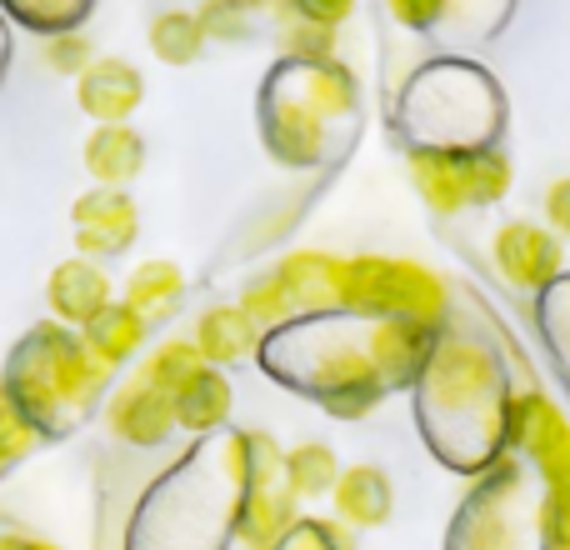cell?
Wrapping results in <instances>:
<instances>
[{
	"mask_svg": "<svg viewBox=\"0 0 570 550\" xmlns=\"http://www.w3.org/2000/svg\"><path fill=\"white\" fill-rule=\"evenodd\" d=\"M535 521H541V536L551 550H570V495H546L541 511H535Z\"/></svg>",
	"mask_w": 570,
	"mask_h": 550,
	"instance_id": "4dcf8cb0",
	"label": "cell"
},
{
	"mask_svg": "<svg viewBox=\"0 0 570 550\" xmlns=\"http://www.w3.org/2000/svg\"><path fill=\"white\" fill-rule=\"evenodd\" d=\"M341 311L361 321H421L441 331L451 315V285L405 256H345Z\"/></svg>",
	"mask_w": 570,
	"mask_h": 550,
	"instance_id": "7a4b0ae2",
	"label": "cell"
},
{
	"mask_svg": "<svg viewBox=\"0 0 570 550\" xmlns=\"http://www.w3.org/2000/svg\"><path fill=\"white\" fill-rule=\"evenodd\" d=\"M276 281L291 295L295 315H331V311H341L345 256H331V251H291L276 266Z\"/></svg>",
	"mask_w": 570,
	"mask_h": 550,
	"instance_id": "8fae6325",
	"label": "cell"
},
{
	"mask_svg": "<svg viewBox=\"0 0 570 550\" xmlns=\"http://www.w3.org/2000/svg\"><path fill=\"white\" fill-rule=\"evenodd\" d=\"M146 335H150L146 315L130 311L126 301H110L106 311H100L96 321L80 331V341H86V351L96 355L106 371H116V365H130L140 351H146Z\"/></svg>",
	"mask_w": 570,
	"mask_h": 550,
	"instance_id": "e0dca14e",
	"label": "cell"
},
{
	"mask_svg": "<svg viewBox=\"0 0 570 550\" xmlns=\"http://www.w3.org/2000/svg\"><path fill=\"white\" fill-rule=\"evenodd\" d=\"M385 6L405 30H435L445 20V10H451V0H385Z\"/></svg>",
	"mask_w": 570,
	"mask_h": 550,
	"instance_id": "1f68e13d",
	"label": "cell"
},
{
	"mask_svg": "<svg viewBox=\"0 0 570 550\" xmlns=\"http://www.w3.org/2000/svg\"><path fill=\"white\" fill-rule=\"evenodd\" d=\"M335 501V515L355 531H371V526H385L391 521V505H395V491H391V475L375 471V465H345L341 481L331 491Z\"/></svg>",
	"mask_w": 570,
	"mask_h": 550,
	"instance_id": "2e32d148",
	"label": "cell"
},
{
	"mask_svg": "<svg viewBox=\"0 0 570 550\" xmlns=\"http://www.w3.org/2000/svg\"><path fill=\"white\" fill-rule=\"evenodd\" d=\"M80 160H86L90 180L96 186H116L126 190L130 180L146 170V140H140V130L130 126H96L86 136V150H80Z\"/></svg>",
	"mask_w": 570,
	"mask_h": 550,
	"instance_id": "4fadbf2b",
	"label": "cell"
},
{
	"mask_svg": "<svg viewBox=\"0 0 570 550\" xmlns=\"http://www.w3.org/2000/svg\"><path fill=\"white\" fill-rule=\"evenodd\" d=\"M295 526V495L285 485H246L236 511V536L246 550H276Z\"/></svg>",
	"mask_w": 570,
	"mask_h": 550,
	"instance_id": "5bb4252c",
	"label": "cell"
},
{
	"mask_svg": "<svg viewBox=\"0 0 570 550\" xmlns=\"http://www.w3.org/2000/svg\"><path fill=\"white\" fill-rule=\"evenodd\" d=\"M0 550H60L50 541H30V536H0Z\"/></svg>",
	"mask_w": 570,
	"mask_h": 550,
	"instance_id": "e575fe53",
	"label": "cell"
},
{
	"mask_svg": "<svg viewBox=\"0 0 570 550\" xmlns=\"http://www.w3.org/2000/svg\"><path fill=\"white\" fill-rule=\"evenodd\" d=\"M230 405H236L230 381L216 371V365H206L196 381H186L176 391V425H180V431L206 435V431H216V425L230 421Z\"/></svg>",
	"mask_w": 570,
	"mask_h": 550,
	"instance_id": "d6986e66",
	"label": "cell"
},
{
	"mask_svg": "<svg viewBox=\"0 0 570 550\" xmlns=\"http://www.w3.org/2000/svg\"><path fill=\"white\" fill-rule=\"evenodd\" d=\"M351 10H355V0H291V16L315 20V26H335V30H341V20Z\"/></svg>",
	"mask_w": 570,
	"mask_h": 550,
	"instance_id": "d6a6232c",
	"label": "cell"
},
{
	"mask_svg": "<svg viewBox=\"0 0 570 550\" xmlns=\"http://www.w3.org/2000/svg\"><path fill=\"white\" fill-rule=\"evenodd\" d=\"M206 371V361H200L196 341H180V335H170V341H160L156 351H146V361H140V381L156 385V391H166L170 401H176V391L186 381H196V375Z\"/></svg>",
	"mask_w": 570,
	"mask_h": 550,
	"instance_id": "7402d4cb",
	"label": "cell"
},
{
	"mask_svg": "<svg viewBox=\"0 0 570 550\" xmlns=\"http://www.w3.org/2000/svg\"><path fill=\"white\" fill-rule=\"evenodd\" d=\"M325 345H331V351L311 365L305 391H311L331 415H345V421L375 411V405L385 401V385H381V375H375L365 345L345 341V335H335V341H325Z\"/></svg>",
	"mask_w": 570,
	"mask_h": 550,
	"instance_id": "277c9868",
	"label": "cell"
},
{
	"mask_svg": "<svg viewBox=\"0 0 570 550\" xmlns=\"http://www.w3.org/2000/svg\"><path fill=\"white\" fill-rule=\"evenodd\" d=\"M106 381H110V371L86 351L80 331L40 325V331L26 335L0 395L40 431V425H56L70 411L76 415L90 411L100 401V391H106Z\"/></svg>",
	"mask_w": 570,
	"mask_h": 550,
	"instance_id": "6da1fadb",
	"label": "cell"
},
{
	"mask_svg": "<svg viewBox=\"0 0 570 550\" xmlns=\"http://www.w3.org/2000/svg\"><path fill=\"white\" fill-rule=\"evenodd\" d=\"M240 311L250 315L256 325H285L295 315V305H291V295H285V285L276 281V271H266V275H256V281L240 291Z\"/></svg>",
	"mask_w": 570,
	"mask_h": 550,
	"instance_id": "484cf974",
	"label": "cell"
},
{
	"mask_svg": "<svg viewBox=\"0 0 570 550\" xmlns=\"http://www.w3.org/2000/svg\"><path fill=\"white\" fill-rule=\"evenodd\" d=\"M76 100L96 126H126L146 100V76L126 56H96L76 76Z\"/></svg>",
	"mask_w": 570,
	"mask_h": 550,
	"instance_id": "ba28073f",
	"label": "cell"
},
{
	"mask_svg": "<svg viewBox=\"0 0 570 550\" xmlns=\"http://www.w3.org/2000/svg\"><path fill=\"white\" fill-rule=\"evenodd\" d=\"M266 136H271V150H276L281 160H291V166H315L325 150V120L291 90L285 100L271 106Z\"/></svg>",
	"mask_w": 570,
	"mask_h": 550,
	"instance_id": "ac0fdd59",
	"label": "cell"
},
{
	"mask_svg": "<svg viewBox=\"0 0 570 550\" xmlns=\"http://www.w3.org/2000/svg\"><path fill=\"white\" fill-rule=\"evenodd\" d=\"M70 230H76V251L86 261H110L136 246L140 210L126 190L96 186V190H86V196H76V206H70Z\"/></svg>",
	"mask_w": 570,
	"mask_h": 550,
	"instance_id": "5b68a950",
	"label": "cell"
},
{
	"mask_svg": "<svg viewBox=\"0 0 570 550\" xmlns=\"http://www.w3.org/2000/svg\"><path fill=\"white\" fill-rule=\"evenodd\" d=\"M341 471H345L341 455L321 441H305V445H295V451L281 455V485L295 495V501H321V495H331L335 481H341Z\"/></svg>",
	"mask_w": 570,
	"mask_h": 550,
	"instance_id": "ffe728a7",
	"label": "cell"
},
{
	"mask_svg": "<svg viewBox=\"0 0 570 550\" xmlns=\"http://www.w3.org/2000/svg\"><path fill=\"white\" fill-rule=\"evenodd\" d=\"M196 351H200V361L206 365H236V361H250L256 355V345H261V325L250 321L240 305H210L206 315L196 321Z\"/></svg>",
	"mask_w": 570,
	"mask_h": 550,
	"instance_id": "9a60e30c",
	"label": "cell"
},
{
	"mask_svg": "<svg viewBox=\"0 0 570 550\" xmlns=\"http://www.w3.org/2000/svg\"><path fill=\"white\" fill-rule=\"evenodd\" d=\"M281 50L295 66H315V60H331L335 50V26H315V20L285 16L281 20Z\"/></svg>",
	"mask_w": 570,
	"mask_h": 550,
	"instance_id": "d4e9b609",
	"label": "cell"
},
{
	"mask_svg": "<svg viewBox=\"0 0 570 550\" xmlns=\"http://www.w3.org/2000/svg\"><path fill=\"white\" fill-rule=\"evenodd\" d=\"M146 40H150V50H156V60H166V66H190V60L206 50V30H200L196 10H160V16L150 20Z\"/></svg>",
	"mask_w": 570,
	"mask_h": 550,
	"instance_id": "603a6c76",
	"label": "cell"
},
{
	"mask_svg": "<svg viewBox=\"0 0 570 550\" xmlns=\"http://www.w3.org/2000/svg\"><path fill=\"white\" fill-rule=\"evenodd\" d=\"M511 156L501 146H471L465 150V196L471 206H501L511 196Z\"/></svg>",
	"mask_w": 570,
	"mask_h": 550,
	"instance_id": "cb8c5ba5",
	"label": "cell"
},
{
	"mask_svg": "<svg viewBox=\"0 0 570 550\" xmlns=\"http://www.w3.org/2000/svg\"><path fill=\"white\" fill-rule=\"evenodd\" d=\"M180 295H186V275H180L176 261H140V266L130 271L120 301H126L130 311H140L146 321H166L180 305Z\"/></svg>",
	"mask_w": 570,
	"mask_h": 550,
	"instance_id": "44dd1931",
	"label": "cell"
},
{
	"mask_svg": "<svg viewBox=\"0 0 570 550\" xmlns=\"http://www.w3.org/2000/svg\"><path fill=\"white\" fill-rule=\"evenodd\" d=\"M546 226L561 240H570V176L551 180V190H546Z\"/></svg>",
	"mask_w": 570,
	"mask_h": 550,
	"instance_id": "836d02e7",
	"label": "cell"
},
{
	"mask_svg": "<svg viewBox=\"0 0 570 550\" xmlns=\"http://www.w3.org/2000/svg\"><path fill=\"white\" fill-rule=\"evenodd\" d=\"M96 60V50H90V36L86 30H56L50 36V46H46V66L56 70V76H66V80H76L80 70Z\"/></svg>",
	"mask_w": 570,
	"mask_h": 550,
	"instance_id": "f1b7e54d",
	"label": "cell"
},
{
	"mask_svg": "<svg viewBox=\"0 0 570 550\" xmlns=\"http://www.w3.org/2000/svg\"><path fill=\"white\" fill-rule=\"evenodd\" d=\"M10 10H16L26 26L36 30H76V16L86 10V0H10Z\"/></svg>",
	"mask_w": 570,
	"mask_h": 550,
	"instance_id": "f546056e",
	"label": "cell"
},
{
	"mask_svg": "<svg viewBox=\"0 0 570 550\" xmlns=\"http://www.w3.org/2000/svg\"><path fill=\"white\" fill-rule=\"evenodd\" d=\"M361 345H365V355H371L385 391H411V385H421V375L431 371L435 331L421 321H371Z\"/></svg>",
	"mask_w": 570,
	"mask_h": 550,
	"instance_id": "8992f818",
	"label": "cell"
},
{
	"mask_svg": "<svg viewBox=\"0 0 570 550\" xmlns=\"http://www.w3.org/2000/svg\"><path fill=\"white\" fill-rule=\"evenodd\" d=\"M36 445H40V431L6 401V395H0V471L20 465L30 451H36Z\"/></svg>",
	"mask_w": 570,
	"mask_h": 550,
	"instance_id": "83f0119b",
	"label": "cell"
},
{
	"mask_svg": "<svg viewBox=\"0 0 570 550\" xmlns=\"http://www.w3.org/2000/svg\"><path fill=\"white\" fill-rule=\"evenodd\" d=\"M106 421H110V435H120L126 445H160L176 431V401L136 375V381H126L116 391Z\"/></svg>",
	"mask_w": 570,
	"mask_h": 550,
	"instance_id": "7c38bea8",
	"label": "cell"
},
{
	"mask_svg": "<svg viewBox=\"0 0 570 550\" xmlns=\"http://www.w3.org/2000/svg\"><path fill=\"white\" fill-rule=\"evenodd\" d=\"M256 16H261V10L250 6V0H206V6L196 10L206 40H246L250 36V20H256Z\"/></svg>",
	"mask_w": 570,
	"mask_h": 550,
	"instance_id": "4316f807",
	"label": "cell"
},
{
	"mask_svg": "<svg viewBox=\"0 0 570 550\" xmlns=\"http://www.w3.org/2000/svg\"><path fill=\"white\" fill-rule=\"evenodd\" d=\"M465 150L471 146H411V156H405V176H411L415 196L435 216L471 210V196H465Z\"/></svg>",
	"mask_w": 570,
	"mask_h": 550,
	"instance_id": "30bf717a",
	"label": "cell"
},
{
	"mask_svg": "<svg viewBox=\"0 0 570 550\" xmlns=\"http://www.w3.org/2000/svg\"><path fill=\"white\" fill-rule=\"evenodd\" d=\"M505 435L531 455L546 495H570V415L546 391H521L505 405Z\"/></svg>",
	"mask_w": 570,
	"mask_h": 550,
	"instance_id": "3957f363",
	"label": "cell"
},
{
	"mask_svg": "<svg viewBox=\"0 0 570 550\" xmlns=\"http://www.w3.org/2000/svg\"><path fill=\"white\" fill-rule=\"evenodd\" d=\"M110 301H116V285H110L106 266H96L86 256L60 261L46 281V305L56 315V325H66V331H86Z\"/></svg>",
	"mask_w": 570,
	"mask_h": 550,
	"instance_id": "9c48e42d",
	"label": "cell"
},
{
	"mask_svg": "<svg viewBox=\"0 0 570 550\" xmlns=\"http://www.w3.org/2000/svg\"><path fill=\"white\" fill-rule=\"evenodd\" d=\"M491 256L501 275L515 291H546V285L561 275V236L551 226H535V220H505L491 240Z\"/></svg>",
	"mask_w": 570,
	"mask_h": 550,
	"instance_id": "52a82bcc",
	"label": "cell"
}]
</instances>
